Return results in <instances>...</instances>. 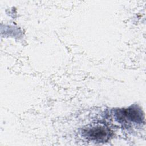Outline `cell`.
Returning <instances> with one entry per match:
<instances>
[{"mask_svg":"<svg viewBox=\"0 0 146 146\" xmlns=\"http://www.w3.org/2000/svg\"><path fill=\"white\" fill-rule=\"evenodd\" d=\"M111 134L110 129L103 123H94L87 126L82 130V136L84 138L96 143L107 141Z\"/></svg>","mask_w":146,"mask_h":146,"instance_id":"cell-1","label":"cell"},{"mask_svg":"<svg viewBox=\"0 0 146 146\" xmlns=\"http://www.w3.org/2000/svg\"><path fill=\"white\" fill-rule=\"evenodd\" d=\"M116 115L119 120L124 123L133 122L140 123L143 119L141 110L135 107L119 110Z\"/></svg>","mask_w":146,"mask_h":146,"instance_id":"cell-2","label":"cell"}]
</instances>
